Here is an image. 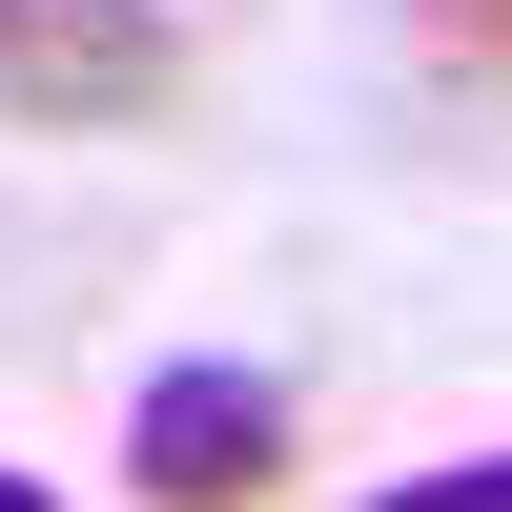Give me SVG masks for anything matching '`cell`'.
<instances>
[{
  "instance_id": "1",
  "label": "cell",
  "mask_w": 512,
  "mask_h": 512,
  "mask_svg": "<svg viewBox=\"0 0 512 512\" xmlns=\"http://www.w3.org/2000/svg\"><path fill=\"white\" fill-rule=\"evenodd\" d=\"M185 103V21L164 0H0V123L21 144H123Z\"/></svg>"
},
{
  "instance_id": "2",
  "label": "cell",
  "mask_w": 512,
  "mask_h": 512,
  "mask_svg": "<svg viewBox=\"0 0 512 512\" xmlns=\"http://www.w3.org/2000/svg\"><path fill=\"white\" fill-rule=\"evenodd\" d=\"M123 472L144 512H267L308 472V431H287V369H144V410H123Z\"/></svg>"
},
{
  "instance_id": "3",
  "label": "cell",
  "mask_w": 512,
  "mask_h": 512,
  "mask_svg": "<svg viewBox=\"0 0 512 512\" xmlns=\"http://www.w3.org/2000/svg\"><path fill=\"white\" fill-rule=\"evenodd\" d=\"M410 41H431L451 82H512V0H410Z\"/></svg>"
},
{
  "instance_id": "4",
  "label": "cell",
  "mask_w": 512,
  "mask_h": 512,
  "mask_svg": "<svg viewBox=\"0 0 512 512\" xmlns=\"http://www.w3.org/2000/svg\"><path fill=\"white\" fill-rule=\"evenodd\" d=\"M390 512H512V451H472V472H410Z\"/></svg>"
},
{
  "instance_id": "5",
  "label": "cell",
  "mask_w": 512,
  "mask_h": 512,
  "mask_svg": "<svg viewBox=\"0 0 512 512\" xmlns=\"http://www.w3.org/2000/svg\"><path fill=\"white\" fill-rule=\"evenodd\" d=\"M0 512H62V492H41V472H0Z\"/></svg>"
}]
</instances>
